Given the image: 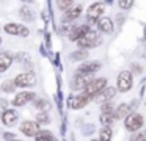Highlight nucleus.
Wrapping results in <instances>:
<instances>
[{"mask_svg": "<svg viewBox=\"0 0 146 141\" xmlns=\"http://www.w3.org/2000/svg\"><path fill=\"white\" fill-rule=\"evenodd\" d=\"M99 44H101V38L96 33V30H88L79 41H77V46H79L80 49H85V50L93 49V47L99 46Z\"/></svg>", "mask_w": 146, "mask_h": 141, "instance_id": "nucleus-1", "label": "nucleus"}, {"mask_svg": "<svg viewBox=\"0 0 146 141\" xmlns=\"http://www.w3.org/2000/svg\"><path fill=\"white\" fill-rule=\"evenodd\" d=\"M116 88L121 93H127L132 88V72L121 71L116 77Z\"/></svg>", "mask_w": 146, "mask_h": 141, "instance_id": "nucleus-2", "label": "nucleus"}, {"mask_svg": "<svg viewBox=\"0 0 146 141\" xmlns=\"http://www.w3.org/2000/svg\"><path fill=\"white\" fill-rule=\"evenodd\" d=\"M105 86H107V78H104V77H101V78H93V80L85 86L83 93H86L88 96L94 97L96 94L101 93V91L104 89Z\"/></svg>", "mask_w": 146, "mask_h": 141, "instance_id": "nucleus-3", "label": "nucleus"}, {"mask_svg": "<svg viewBox=\"0 0 146 141\" xmlns=\"http://www.w3.org/2000/svg\"><path fill=\"white\" fill-rule=\"evenodd\" d=\"M143 116L140 113H130L126 119H124V125L129 132H138L143 127Z\"/></svg>", "mask_w": 146, "mask_h": 141, "instance_id": "nucleus-4", "label": "nucleus"}, {"mask_svg": "<svg viewBox=\"0 0 146 141\" xmlns=\"http://www.w3.org/2000/svg\"><path fill=\"white\" fill-rule=\"evenodd\" d=\"M90 100H93L91 96H88L86 93H80V94H77V96H71L69 99H68V105L72 110H80L85 105H88Z\"/></svg>", "mask_w": 146, "mask_h": 141, "instance_id": "nucleus-5", "label": "nucleus"}, {"mask_svg": "<svg viewBox=\"0 0 146 141\" xmlns=\"http://www.w3.org/2000/svg\"><path fill=\"white\" fill-rule=\"evenodd\" d=\"M16 86H21V88H30V86H35L36 85V77L33 72H22L19 74L16 78Z\"/></svg>", "mask_w": 146, "mask_h": 141, "instance_id": "nucleus-6", "label": "nucleus"}, {"mask_svg": "<svg viewBox=\"0 0 146 141\" xmlns=\"http://www.w3.org/2000/svg\"><path fill=\"white\" fill-rule=\"evenodd\" d=\"M93 80V74H79L77 72L76 77L72 78L71 81V88L74 91H79V89H85V86Z\"/></svg>", "mask_w": 146, "mask_h": 141, "instance_id": "nucleus-7", "label": "nucleus"}, {"mask_svg": "<svg viewBox=\"0 0 146 141\" xmlns=\"http://www.w3.org/2000/svg\"><path fill=\"white\" fill-rule=\"evenodd\" d=\"M35 93L33 91H22V93H17L16 96H14V99H13V105L14 107H24V105H27L29 102H32L33 99H35Z\"/></svg>", "mask_w": 146, "mask_h": 141, "instance_id": "nucleus-8", "label": "nucleus"}, {"mask_svg": "<svg viewBox=\"0 0 146 141\" xmlns=\"http://www.w3.org/2000/svg\"><path fill=\"white\" fill-rule=\"evenodd\" d=\"M3 30L8 34H16V36H22V38L29 36V28L24 27V25H19V24H7L3 27Z\"/></svg>", "mask_w": 146, "mask_h": 141, "instance_id": "nucleus-9", "label": "nucleus"}, {"mask_svg": "<svg viewBox=\"0 0 146 141\" xmlns=\"http://www.w3.org/2000/svg\"><path fill=\"white\" fill-rule=\"evenodd\" d=\"M115 94H116V88L105 86L101 93H98L94 97H93V100H96V102H99V103H104V102H108L110 99H113Z\"/></svg>", "mask_w": 146, "mask_h": 141, "instance_id": "nucleus-10", "label": "nucleus"}, {"mask_svg": "<svg viewBox=\"0 0 146 141\" xmlns=\"http://www.w3.org/2000/svg\"><path fill=\"white\" fill-rule=\"evenodd\" d=\"M39 130L41 128H39V124L36 121H24L21 124V132L27 136H35Z\"/></svg>", "mask_w": 146, "mask_h": 141, "instance_id": "nucleus-11", "label": "nucleus"}, {"mask_svg": "<svg viewBox=\"0 0 146 141\" xmlns=\"http://www.w3.org/2000/svg\"><path fill=\"white\" fill-rule=\"evenodd\" d=\"M17 119H19V113L11 110V108H7L2 113V122H3V125H7V127H13L17 122Z\"/></svg>", "mask_w": 146, "mask_h": 141, "instance_id": "nucleus-12", "label": "nucleus"}, {"mask_svg": "<svg viewBox=\"0 0 146 141\" xmlns=\"http://www.w3.org/2000/svg\"><path fill=\"white\" fill-rule=\"evenodd\" d=\"M80 14H82V5H72L71 8H68L66 11H64L63 14V22H72L76 21L77 17H80Z\"/></svg>", "mask_w": 146, "mask_h": 141, "instance_id": "nucleus-13", "label": "nucleus"}, {"mask_svg": "<svg viewBox=\"0 0 146 141\" xmlns=\"http://www.w3.org/2000/svg\"><path fill=\"white\" fill-rule=\"evenodd\" d=\"M102 13H104V3L96 2V3H93V5H90V8L86 9V17L98 21V19L102 16Z\"/></svg>", "mask_w": 146, "mask_h": 141, "instance_id": "nucleus-14", "label": "nucleus"}, {"mask_svg": "<svg viewBox=\"0 0 146 141\" xmlns=\"http://www.w3.org/2000/svg\"><path fill=\"white\" fill-rule=\"evenodd\" d=\"M88 30H91V28L88 27V25H80V27H72L69 31H68V36H69L71 41H79L80 38L83 36V34L86 33Z\"/></svg>", "mask_w": 146, "mask_h": 141, "instance_id": "nucleus-15", "label": "nucleus"}, {"mask_svg": "<svg viewBox=\"0 0 146 141\" xmlns=\"http://www.w3.org/2000/svg\"><path fill=\"white\" fill-rule=\"evenodd\" d=\"M101 69V63L99 61H88V63H83V64L79 66L77 72L79 74H93V72L99 71Z\"/></svg>", "mask_w": 146, "mask_h": 141, "instance_id": "nucleus-16", "label": "nucleus"}, {"mask_svg": "<svg viewBox=\"0 0 146 141\" xmlns=\"http://www.w3.org/2000/svg\"><path fill=\"white\" fill-rule=\"evenodd\" d=\"M13 53L11 52H2L0 53V72H5L8 71V68L11 66L13 63Z\"/></svg>", "mask_w": 146, "mask_h": 141, "instance_id": "nucleus-17", "label": "nucleus"}, {"mask_svg": "<svg viewBox=\"0 0 146 141\" xmlns=\"http://www.w3.org/2000/svg\"><path fill=\"white\" fill-rule=\"evenodd\" d=\"M98 27L102 33H108L110 34L113 31V21L110 17H99L98 19Z\"/></svg>", "mask_w": 146, "mask_h": 141, "instance_id": "nucleus-18", "label": "nucleus"}, {"mask_svg": "<svg viewBox=\"0 0 146 141\" xmlns=\"http://www.w3.org/2000/svg\"><path fill=\"white\" fill-rule=\"evenodd\" d=\"M113 115H115V119L127 118V116L130 115V107L127 105V103H121V105H119V107H118V108L113 111Z\"/></svg>", "mask_w": 146, "mask_h": 141, "instance_id": "nucleus-19", "label": "nucleus"}, {"mask_svg": "<svg viewBox=\"0 0 146 141\" xmlns=\"http://www.w3.org/2000/svg\"><path fill=\"white\" fill-rule=\"evenodd\" d=\"M99 121H101V124L104 125V127H110V125L113 124V121H115V115L113 113H101Z\"/></svg>", "mask_w": 146, "mask_h": 141, "instance_id": "nucleus-20", "label": "nucleus"}, {"mask_svg": "<svg viewBox=\"0 0 146 141\" xmlns=\"http://www.w3.org/2000/svg\"><path fill=\"white\" fill-rule=\"evenodd\" d=\"M86 56H88V52L85 49H80V50H76V52L71 53L69 60L71 61H82V60H86Z\"/></svg>", "mask_w": 146, "mask_h": 141, "instance_id": "nucleus-21", "label": "nucleus"}, {"mask_svg": "<svg viewBox=\"0 0 146 141\" xmlns=\"http://www.w3.org/2000/svg\"><path fill=\"white\" fill-rule=\"evenodd\" d=\"M16 81L14 80H5L3 83H2V86H0V89L3 91V93H8V94H11V93H14L16 91Z\"/></svg>", "mask_w": 146, "mask_h": 141, "instance_id": "nucleus-22", "label": "nucleus"}, {"mask_svg": "<svg viewBox=\"0 0 146 141\" xmlns=\"http://www.w3.org/2000/svg\"><path fill=\"white\" fill-rule=\"evenodd\" d=\"M33 100H35V102H33V107H35L36 110H39V111H47V110L50 108V103L46 99H33Z\"/></svg>", "mask_w": 146, "mask_h": 141, "instance_id": "nucleus-23", "label": "nucleus"}, {"mask_svg": "<svg viewBox=\"0 0 146 141\" xmlns=\"http://www.w3.org/2000/svg\"><path fill=\"white\" fill-rule=\"evenodd\" d=\"M36 122H38L39 125H47L50 124V116L47 115V111H39L38 115H36Z\"/></svg>", "mask_w": 146, "mask_h": 141, "instance_id": "nucleus-24", "label": "nucleus"}, {"mask_svg": "<svg viewBox=\"0 0 146 141\" xmlns=\"http://www.w3.org/2000/svg\"><path fill=\"white\" fill-rule=\"evenodd\" d=\"M111 140V128L110 127H102L99 132V141H110Z\"/></svg>", "mask_w": 146, "mask_h": 141, "instance_id": "nucleus-25", "label": "nucleus"}, {"mask_svg": "<svg viewBox=\"0 0 146 141\" xmlns=\"http://www.w3.org/2000/svg\"><path fill=\"white\" fill-rule=\"evenodd\" d=\"M19 14H21V17L25 19V21H33V19H35V14H33V11L29 8V6H24V8L19 11Z\"/></svg>", "mask_w": 146, "mask_h": 141, "instance_id": "nucleus-26", "label": "nucleus"}, {"mask_svg": "<svg viewBox=\"0 0 146 141\" xmlns=\"http://www.w3.org/2000/svg\"><path fill=\"white\" fill-rule=\"evenodd\" d=\"M54 135H52V132L50 130H39L38 133L35 135V140L36 141H46V140H49V138H52Z\"/></svg>", "mask_w": 146, "mask_h": 141, "instance_id": "nucleus-27", "label": "nucleus"}, {"mask_svg": "<svg viewBox=\"0 0 146 141\" xmlns=\"http://www.w3.org/2000/svg\"><path fill=\"white\" fill-rule=\"evenodd\" d=\"M72 2L74 0H57V6L61 9V11H66L68 8L72 6Z\"/></svg>", "mask_w": 146, "mask_h": 141, "instance_id": "nucleus-28", "label": "nucleus"}, {"mask_svg": "<svg viewBox=\"0 0 146 141\" xmlns=\"http://www.w3.org/2000/svg\"><path fill=\"white\" fill-rule=\"evenodd\" d=\"M130 141H146V132H135Z\"/></svg>", "mask_w": 146, "mask_h": 141, "instance_id": "nucleus-29", "label": "nucleus"}, {"mask_svg": "<svg viewBox=\"0 0 146 141\" xmlns=\"http://www.w3.org/2000/svg\"><path fill=\"white\" fill-rule=\"evenodd\" d=\"M121 9H130L133 5V0H118Z\"/></svg>", "mask_w": 146, "mask_h": 141, "instance_id": "nucleus-30", "label": "nucleus"}, {"mask_svg": "<svg viewBox=\"0 0 146 141\" xmlns=\"http://www.w3.org/2000/svg\"><path fill=\"white\" fill-rule=\"evenodd\" d=\"M101 111L102 113H113V107H111L110 102H104L101 107Z\"/></svg>", "mask_w": 146, "mask_h": 141, "instance_id": "nucleus-31", "label": "nucleus"}, {"mask_svg": "<svg viewBox=\"0 0 146 141\" xmlns=\"http://www.w3.org/2000/svg\"><path fill=\"white\" fill-rule=\"evenodd\" d=\"M3 138H5V141H11V140H14V133H10V132H7V133H3Z\"/></svg>", "mask_w": 146, "mask_h": 141, "instance_id": "nucleus-32", "label": "nucleus"}, {"mask_svg": "<svg viewBox=\"0 0 146 141\" xmlns=\"http://www.w3.org/2000/svg\"><path fill=\"white\" fill-rule=\"evenodd\" d=\"M46 141H58V140L55 136H52V138H49V140H46Z\"/></svg>", "mask_w": 146, "mask_h": 141, "instance_id": "nucleus-33", "label": "nucleus"}, {"mask_svg": "<svg viewBox=\"0 0 146 141\" xmlns=\"http://www.w3.org/2000/svg\"><path fill=\"white\" fill-rule=\"evenodd\" d=\"M22 2H25V3L29 2V3H30V2H33V0H22Z\"/></svg>", "mask_w": 146, "mask_h": 141, "instance_id": "nucleus-34", "label": "nucleus"}, {"mask_svg": "<svg viewBox=\"0 0 146 141\" xmlns=\"http://www.w3.org/2000/svg\"><path fill=\"white\" fill-rule=\"evenodd\" d=\"M11 141H22V140H17V138H14V140H11Z\"/></svg>", "mask_w": 146, "mask_h": 141, "instance_id": "nucleus-35", "label": "nucleus"}, {"mask_svg": "<svg viewBox=\"0 0 146 141\" xmlns=\"http://www.w3.org/2000/svg\"><path fill=\"white\" fill-rule=\"evenodd\" d=\"M145 36H146V25H145Z\"/></svg>", "mask_w": 146, "mask_h": 141, "instance_id": "nucleus-36", "label": "nucleus"}, {"mask_svg": "<svg viewBox=\"0 0 146 141\" xmlns=\"http://www.w3.org/2000/svg\"><path fill=\"white\" fill-rule=\"evenodd\" d=\"M91 141H99V140H91Z\"/></svg>", "mask_w": 146, "mask_h": 141, "instance_id": "nucleus-37", "label": "nucleus"}, {"mask_svg": "<svg viewBox=\"0 0 146 141\" xmlns=\"http://www.w3.org/2000/svg\"><path fill=\"white\" fill-rule=\"evenodd\" d=\"M0 44H2V38H0Z\"/></svg>", "mask_w": 146, "mask_h": 141, "instance_id": "nucleus-38", "label": "nucleus"}]
</instances>
